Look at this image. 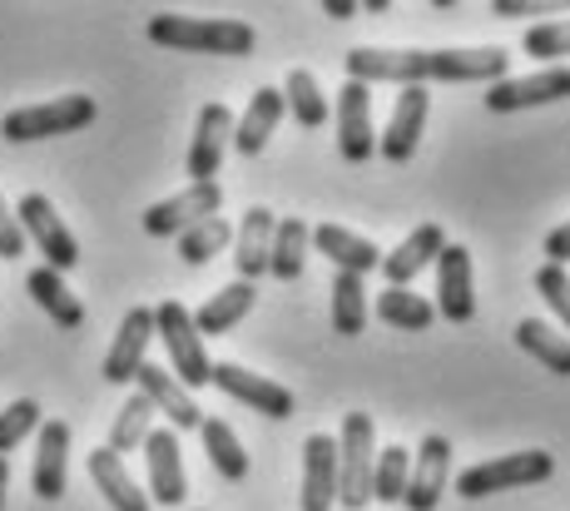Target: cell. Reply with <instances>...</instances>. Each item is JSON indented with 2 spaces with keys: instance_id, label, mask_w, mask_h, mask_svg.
Masks as SVG:
<instances>
[{
  "instance_id": "38",
  "label": "cell",
  "mask_w": 570,
  "mask_h": 511,
  "mask_svg": "<svg viewBox=\"0 0 570 511\" xmlns=\"http://www.w3.org/2000/svg\"><path fill=\"white\" fill-rule=\"evenodd\" d=\"M521 46H525V56L566 60V50H570V26H566V20H546V26H531Z\"/></svg>"
},
{
  "instance_id": "22",
  "label": "cell",
  "mask_w": 570,
  "mask_h": 511,
  "mask_svg": "<svg viewBox=\"0 0 570 511\" xmlns=\"http://www.w3.org/2000/svg\"><path fill=\"white\" fill-rule=\"evenodd\" d=\"M273 209H263V204H254V209L244 214V224H238L234 234V268L244 284H254L258 274H268V244H273Z\"/></svg>"
},
{
  "instance_id": "6",
  "label": "cell",
  "mask_w": 570,
  "mask_h": 511,
  "mask_svg": "<svg viewBox=\"0 0 570 511\" xmlns=\"http://www.w3.org/2000/svg\"><path fill=\"white\" fill-rule=\"evenodd\" d=\"M155 333L164 338V347H169V367L164 373L174 377L179 387H208V353H204V338L194 333V318L189 308H184L179 298L159 303L155 308Z\"/></svg>"
},
{
  "instance_id": "37",
  "label": "cell",
  "mask_w": 570,
  "mask_h": 511,
  "mask_svg": "<svg viewBox=\"0 0 570 511\" xmlns=\"http://www.w3.org/2000/svg\"><path fill=\"white\" fill-rule=\"evenodd\" d=\"M36 428H40V402L36 397L10 402V407L0 412V456H6L10 448H20V442H26Z\"/></svg>"
},
{
  "instance_id": "24",
  "label": "cell",
  "mask_w": 570,
  "mask_h": 511,
  "mask_svg": "<svg viewBox=\"0 0 570 511\" xmlns=\"http://www.w3.org/2000/svg\"><path fill=\"white\" fill-rule=\"evenodd\" d=\"M254 303H258V288L244 284V278H234V284L218 288L199 313H189V318H194V333H199V338H204V333H208V338H218V333L238 328V323L248 318V308H254Z\"/></svg>"
},
{
  "instance_id": "3",
  "label": "cell",
  "mask_w": 570,
  "mask_h": 511,
  "mask_svg": "<svg viewBox=\"0 0 570 511\" xmlns=\"http://www.w3.org/2000/svg\"><path fill=\"white\" fill-rule=\"evenodd\" d=\"M337 448V507L363 511L372 502V462H377V422L367 412H347Z\"/></svg>"
},
{
  "instance_id": "2",
  "label": "cell",
  "mask_w": 570,
  "mask_h": 511,
  "mask_svg": "<svg viewBox=\"0 0 570 511\" xmlns=\"http://www.w3.org/2000/svg\"><path fill=\"white\" fill-rule=\"evenodd\" d=\"M145 36L164 50H184V56H254L258 46L254 26L228 16H149Z\"/></svg>"
},
{
  "instance_id": "39",
  "label": "cell",
  "mask_w": 570,
  "mask_h": 511,
  "mask_svg": "<svg viewBox=\"0 0 570 511\" xmlns=\"http://www.w3.org/2000/svg\"><path fill=\"white\" fill-rule=\"evenodd\" d=\"M535 293L546 298V308H551L556 318H566V323H570V278H566V268L546 264L541 274H535Z\"/></svg>"
},
{
  "instance_id": "19",
  "label": "cell",
  "mask_w": 570,
  "mask_h": 511,
  "mask_svg": "<svg viewBox=\"0 0 570 511\" xmlns=\"http://www.w3.org/2000/svg\"><path fill=\"white\" fill-rule=\"evenodd\" d=\"M446 248L442 224H416L407 238H402L392 254H382V274H387V288H412V278L422 274L426 264H436V254Z\"/></svg>"
},
{
  "instance_id": "23",
  "label": "cell",
  "mask_w": 570,
  "mask_h": 511,
  "mask_svg": "<svg viewBox=\"0 0 570 511\" xmlns=\"http://www.w3.org/2000/svg\"><path fill=\"white\" fill-rule=\"evenodd\" d=\"M65 466H70V428L65 422H40V452H36V497L60 502L65 497Z\"/></svg>"
},
{
  "instance_id": "21",
  "label": "cell",
  "mask_w": 570,
  "mask_h": 511,
  "mask_svg": "<svg viewBox=\"0 0 570 511\" xmlns=\"http://www.w3.org/2000/svg\"><path fill=\"white\" fill-rule=\"evenodd\" d=\"M308 244H317V254H327V264H337V274L367 278L372 268L382 264V248L372 244V238L353 234V228H343V224H317L308 234Z\"/></svg>"
},
{
  "instance_id": "31",
  "label": "cell",
  "mask_w": 570,
  "mask_h": 511,
  "mask_svg": "<svg viewBox=\"0 0 570 511\" xmlns=\"http://www.w3.org/2000/svg\"><path fill=\"white\" fill-rule=\"evenodd\" d=\"M278 95H283V115H293L303 129L327 125V95L313 80V70H288V85Z\"/></svg>"
},
{
  "instance_id": "26",
  "label": "cell",
  "mask_w": 570,
  "mask_h": 511,
  "mask_svg": "<svg viewBox=\"0 0 570 511\" xmlns=\"http://www.w3.org/2000/svg\"><path fill=\"white\" fill-rule=\"evenodd\" d=\"M283 125V95L278 90H254V100H248V110L244 119H234V145H238V155H263V145H268V135Z\"/></svg>"
},
{
  "instance_id": "32",
  "label": "cell",
  "mask_w": 570,
  "mask_h": 511,
  "mask_svg": "<svg viewBox=\"0 0 570 511\" xmlns=\"http://www.w3.org/2000/svg\"><path fill=\"white\" fill-rule=\"evenodd\" d=\"M517 347H521V353H531L535 363H546L556 377H566V373H570V347H566V338L551 328V323H541V318H521V323H517Z\"/></svg>"
},
{
  "instance_id": "17",
  "label": "cell",
  "mask_w": 570,
  "mask_h": 511,
  "mask_svg": "<svg viewBox=\"0 0 570 511\" xmlns=\"http://www.w3.org/2000/svg\"><path fill=\"white\" fill-rule=\"evenodd\" d=\"M234 145V115L228 105H204L194 119V145H189V179L194 184H214L218 165H224V149Z\"/></svg>"
},
{
  "instance_id": "25",
  "label": "cell",
  "mask_w": 570,
  "mask_h": 511,
  "mask_svg": "<svg viewBox=\"0 0 570 511\" xmlns=\"http://www.w3.org/2000/svg\"><path fill=\"white\" fill-rule=\"evenodd\" d=\"M308 219L288 214V219L273 224V244H268V274L278 284H298L303 278V264H308Z\"/></svg>"
},
{
  "instance_id": "36",
  "label": "cell",
  "mask_w": 570,
  "mask_h": 511,
  "mask_svg": "<svg viewBox=\"0 0 570 511\" xmlns=\"http://www.w3.org/2000/svg\"><path fill=\"white\" fill-rule=\"evenodd\" d=\"M407 472H412V456L407 448H382L377 462H372V502H402L407 492Z\"/></svg>"
},
{
  "instance_id": "40",
  "label": "cell",
  "mask_w": 570,
  "mask_h": 511,
  "mask_svg": "<svg viewBox=\"0 0 570 511\" xmlns=\"http://www.w3.org/2000/svg\"><path fill=\"white\" fill-rule=\"evenodd\" d=\"M20 254H26V234H20V224H16V214H10V204L0 199V258H6V264H16Z\"/></svg>"
},
{
  "instance_id": "5",
  "label": "cell",
  "mask_w": 570,
  "mask_h": 511,
  "mask_svg": "<svg viewBox=\"0 0 570 511\" xmlns=\"http://www.w3.org/2000/svg\"><path fill=\"white\" fill-rule=\"evenodd\" d=\"M95 115H100V110H95L90 95H60V100L10 110L6 119H0V139H10V145H30V139L75 135V129H85Z\"/></svg>"
},
{
  "instance_id": "30",
  "label": "cell",
  "mask_w": 570,
  "mask_h": 511,
  "mask_svg": "<svg viewBox=\"0 0 570 511\" xmlns=\"http://www.w3.org/2000/svg\"><path fill=\"white\" fill-rule=\"evenodd\" d=\"M377 318L387 323V328H402V333H426L436 323L432 303L422 298V293L412 288H382L377 293Z\"/></svg>"
},
{
  "instance_id": "4",
  "label": "cell",
  "mask_w": 570,
  "mask_h": 511,
  "mask_svg": "<svg viewBox=\"0 0 570 511\" xmlns=\"http://www.w3.org/2000/svg\"><path fill=\"white\" fill-rule=\"evenodd\" d=\"M556 476V456L551 452H511V456H491V462H476L456 476V492L462 497H491V492H521V487H535V482H551Z\"/></svg>"
},
{
  "instance_id": "12",
  "label": "cell",
  "mask_w": 570,
  "mask_h": 511,
  "mask_svg": "<svg viewBox=\"0 0 570 511\" xmlns=\"http://www.w3.org/2000/svg\"><path fill=\"white\" fill-rule=\"evenodd\" d=\"M570 95V70L551 65V70L531 75V80H497L487 85V110L491 115H517V110H535V105H556Z\"/></svg>"
},
{
  "instance_id": "15",
  "label": "cell",
  "mask_w": 570,
  "mask_h": 511,
  "mask_svg": "<svg viewBox=\"0 0 570 511\" xmlns=\"http://www.w3.org/2000/svg\"><path fill=\"white\" fill-rule=\"evenodd\" d=\"M149 338H155V308L139 303V308L125 313V323H119V333H115V347L105 353V383H115V387L135 383V373L145 367Z\"/></svg>"
},
{
  "instance_id": "9",
  "label": "cell",
  "mask_w": 570,
  "mask_h": 511,
  "mask_svg": "<svg viewBox=\"0 0 570 511\" xmlns=\"http://www.w3.org/2000/svg\"><path fill=\"white\" fill-rule=\"evenodd\" d=\"M208 383H214L218 393H228L234 402H244V407L263 412V417H293V393L288 387L273 383V377L248 373L244 363H208Z\"/></svg>"
},
{
  "instance_id": "41",
  "label": "cell",
  "mask_w": 570,
  "mask_h": 511,
  "mask_svg": "<svg viewBox=\"0 0 570 511\" xmlns=\"http://www.w3.org/2000/svg\"><path fill=\"white\" fill-rule=\"evenodd\" d=\"M546 264H556V268H566L570 264V228H551V238H546Z\"/></svg>"
},
{
  "instance_id": "34",
  "label": "cell",
  "mask_w": 570,
  "mask_h": 511,
  "mask_svg": "<svg viewBox=\"0 0 570 511\" xmlns=\"http://www.w3.org/2000/svg\"><path fill=\"white\" fill-rule=\"evenodd\" d=\"M228 244H234V228H228L224 214H214V219H199L194 228L179 234V258L194 264V268H204V264H214Z\"/></svg>"
},
{
  "instance_id": "10",
  "label": "cell",
  "mask_w": 570,
  "mask_h": 511,
  "mask_svg": "<svg viewBox=\"0 0 570 511\" xmlns=\"http://www.w3.org/2000/svg\"><path fill=\"white\" fill-rule=\"evenodd\" d=\"M432 313H442L446 323H471L476 318V288H471V248L446 244L436 254V303Z\"/></svg>"
},
{
  "instance_id": "44",
  "label": "cell",
  "mask_w": 570,
  "mask_h": 511,
  "mask_svg": "<svg viewBox=\"0 0 570 511\" xmlns=\"http://www.w3.org/2000/svg\"><path fill=\"white\" fill-rule=\"evenodd\" d=\"M6 492H10V466H6V456H0V511H6Z\"/></svg>"
},
{
  "instance_id": "8",
  "label": "cell",
  "mask_w": 570,
  "mask_h": 511,
  "mask_svg": "<svg viewBox=\"0 0 570 511\" xmlns=\"http://www.w3.org/2000/svg\"><path fill=\"white\" fill-rule=\"evenodd\" d=\"M224 209V189L214 184H189V189H179L174 199H159L145 209V234L155 238H179L184 228H194L199 219H214V214Z\"/></svg>"
},
{
  "instance_id": "28",
  "label": "cell",
  "mask_w": 570,
  "mask_h": 511,
  "mask_svg": "<svg viewBox=\"0 0 570 511\" xmlns=\"http://www.w3.org/2000/svg\"><path fill=\"white\" fill-rule=\"evenodd\" d=\"M26 288H30V298L40 303V308L50 313V323L55 328H80L85 323V303L75 298L70 288H65V278L55 274V268H30V278H26Z\"/></svg>"
},
{
  "instance_id": "35",
  "label": "cell",
  "mask_w": 570,
  "mask_h": 511,
  "mask_svg": "<svg viewBox=\"0 0 570 511\" xmlns=\"http://www.w3.org/2000/svg\"><path fill=\"white\" fill-rule=\"evenodd\" d=\"M149 422H155V407H149L145 397H129L125 407L115 412V428H109V452L115 456H125V452H135V448H145V438L155 428H149Z\"/></svg>"
},
{
  "instance_id": "33",
  "label": "cell",
  "mask_w": 570,
  "mask_h": 511,
  "mask_svg": "<svg viewBox=\"0 0 570 511\" xmlns=\"http://www.w3.org/2000/svg\"><path fill=\"white\" fill-rule=\"evenodd\" d=\"M367 328V278L337 274L333 278V333L357 338Z\"/></svg>"
},
{
  "instance_id": "16",
  "label": "cell",
  "mask_w": 570,
  "mask_h": 511,
  "mask_svg": "<svg viewBox=\"0 0 570 511\" xmlns=\"http://www.w3.org/2000/svg\"><path fill=\"white\" fill-rule=\"evenodd\" d=\"M426 110H432V100H426L422 85H407V90L397 95V105H392V119H387V135L377 139V155L387 159V165H407V159L416 155V145H422Z\"/></svg>"
},
{
  "instance_id": "20",
  "label": "cell",
  "mask_w": 570,
  "mask_h": 511,
  "mask_svg": "<svg viewBox=\"0 0 570 511\" xmlns=\"http://www.w3.org/2000/svg\"><path fill=\"white\" fill-rule=\"evenodd\" d=\"M135 383H139V397H145L155 412H164V417H169V432H189V428H199V422H204L199 407H194V393L174 383L164 367L145 363V367L135 373Z\"/></svg>"
},
{
  "instance_id": "14",
  "label": "cell",
  "mask_w": 570,
  "mask_h": 511,
  "mask_svg": "<svg viewBox=\"0 0 570 511\" xmlns=\"http://www.w3.org/2000/svg\"><path fill=\"white\" fill-rule=\"evenodd\" d=\"M145 462H149V492L155 502L169 511L189 497V476H184V456H179V432L155 428L145 438Z\"/></svg>"
},
{
  "instance_id": "7",
  "label": "cell",
  "mask_w": 570,
  "mask_h": 511,
  "mask_svg": "<svg viewBox=\"0 0 570 511\" xmlns=\"http://www.w3.org/2000/svg\"><path fill=\"white\" fill-rule=\"evenodd\" d=\"M16 224H20V234H26V244H36L40 254H46V268H55L60 278L80 264V244H75V234L65 228V219L55 214V204L46 194H26V199L16 204Z\"/></svg>"
},
{
  "instance_id": "43",
  "label": "cell",
  "mask_w": 570,
  "mask_h": 511,
  "mask_svg": "<svg viewBox=\"0 0 570 511\" xmlns=\"http://www.w3.org/2000/svg\"><path fill=\"white\" fill-rule=\"evenodd\" d=\"M491 10H497V16H535L541 6H517V0H497Z\"/></svg>"
},
{
  "instance_id": "13",
  "label": "cell",
  "mask_w": 570,
  "mask_h": 511,
  "mask_svg": "<svg viewBox=\"0 0 570 511\" xmlns=\"http://www.w3.org/2000/svg\"><path fill=\"white\" fill-rule=\"evenodd\" d=\"M446 472H452V442L442 432H432V438H422V448L412 456L407 492H402L407 511H436V502L446 492Z\"/></svg>"
},
{
  "instance_id": "1",
  "label": "cell",
  "mask_w": 570,
  "mask_h": 511,
  "mask_svg": "<svg viewBox=\"0 0 570 511\" xmlns=\"http://www.w3.org/2000/svg\"><path fill=\"white\" fill-rule=\"evenodd\" d=\"M511 56L501 46H481V50H347V80L357 85H426V80H446V85H497L507 80Z\"/></svg>"
},
{
  "instance_id": "42",
  "label": "cell",
  "mask_w": 570,
  "mask_h": 511,
  "mask_svg": "<svg viewBox=\"0 0 570 511\" xmlns=\"http://www.w3.org/2000/svg\"><path fill=\"white\" fill-rule=\"evenodd\" d=\"M323 16H333V20H353V16H357V0H323Z\"/></svg>"
},
{
  "instance_id": "27",
  "label": "cell",
  "mask_w": 570,
  "mask_h": 511,
  "mask_svg": "<svg viewBox=\"0 0 570 511\" xmlns=\"http://www.w3.org/2000/svg\"><path fill=\"white\" fill-rule=\"evenodd\" d=\"M90 476H95V487H100L105 502L115 507V511H149V497L139 492V482L129 476L125 456H115L109 448L90 452Z\"/></svg>"
},
{
  "instance_id": "18",
  "label": "cell",
  "mask_w": 570,
  "mask_h": 511,
  "mask_svg": "<svg viewBox=\"0 0 570 511\" xmlns=\"http://www.w3.org/2000/svg\"><path fill=\"white\" fill-rule=\"evenodd\" d=\"M337 507V448L327 432L303 442V497L298 511H333Z\"/></svg>"
},
{
  "instance_id": "29",
  "label": "cell",
  "mask_w": 570,
  "mask_h": 511,
  "mask_svg": "<svg viewBox=\"0 0 570 511\" xmlns=\"http://www.w3.org/2000/svg\"><path fill=\"white\" fill-rule=\"evenodd\" d=\"M199 432H204V452H208V462H214V472L224 476V482H244L248 476V452H244V442H238V432L228 428V422H218V417L199 422Z\"/></svg>"
},
{
  "instance_id": "11",
  "label": "cell",
  "mask_w": 570,
  "mask_h": 511,
  "mask_svg": "<svg viewBox=\"0 0 570 511\" xmlns=\"http://www.w3.org/2000/svg\"><path fill=\"white\" fill-rule=\"evenodd\" d=\"M337 149L347 165H367L377 155V135H372V90L347 80L337 90Z\"/></svg>"
}]
</instances>
